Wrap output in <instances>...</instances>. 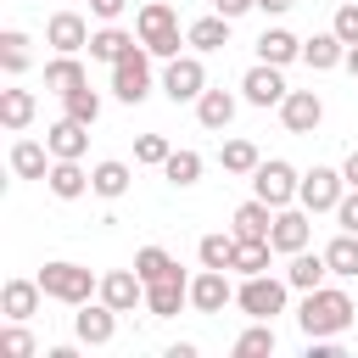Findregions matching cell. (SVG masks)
<instances>
[{
  "mask_svg": "<svg viewBox=\"0 0 358 358\" xmlns=\"http://www.w3.org/2000/svg\"><path fill=\"white\" fill-rule=\"evenodd\" d=\"M39 285H45V296H56V302H67V308H78V302H90V291H101V280H95L90 268L62 263V257L39 268Z\"/></svg>",
  "mask_w": 358,
  "mask_h": 358,
  "instance_id": "3957f363",
  "label": "cell"
},
{
  "mask_svg": "<svg viewBox=\"0 0 358 358\" xmlns=\"http://www.w3.org/2000/svg\"><path fill=\"white\" fill-rule=\"evenodd\" d=\"M241 95H246L252 106H280L291 90H285V78H280V67H274V62H257V67L241 78Z\"/></svg>",
  "mask_w": 358,
  "mask_h": 358,
  "instance_id": "30bf717a",
  "label": "cell"
},
{
  "mask_svg": "<svg viewBox=\"0 0 358 358\" xmlns=\"http://www.w3.org/2000/svg\"><path fill=\"white\" fill-rule=\"evenodd\" d=\"M252 6H257V0H213V11H224V17H229V22H235V17H241V11H252Z\"/></svg>",
  "mask_w": 358,
  "mask_h": 358,
  "instance_id": "f6af8a7d",
  "label": "cell"
},
{
  "mask_svg": "<svg viewBox=\"0 0 358 358\" xmlns=\"http://www.w3.org/2000/svg\"><path fill=\"white\" fill-rule=\"evenodd\" d=\"M45 185H50V196L78 201V196L90 190V173L78 168V157H56V162H50V173H45Z\"/></svg>",
  "mask_w": 358,
  "mask_h": 358,
  "instance_id": "e0dca14e",
  "label": "cell"
},
{
  "mask_svg": "<svg viewBox=\"0 0 358 358\" xmlns=\"http://www.w3.org/2000/svg\"><path fill=\"white\" fill-rule=\"evenodd\" d=\"M218 162H224V173H252L263 157H257V145H252V140H224Z\"/></svg>",
  "mask_w": 358,
  "mask_h": 358,
  "instance_id": "d590c367",
  "label": "cell"
},
{
  "mask_svg": "<svg viewBox=\"0 0 358 358\" xmlns=\"http://www.w3.org/2000/svg\"><path fill=\"white\" fill-rule=\"evenodd\" d=\"M78 84H90V78H84V62H78V56H67V50H62L56 62H45V90H56V95H73Z\"/></svg>",
  "mask_w": 358,
  "mask_h": 358,
  "instance_id": "d4e9b609",
  "label": "cell"
},
{
  "mask_svg": "<svg viewBox=\"0 0 358 358\" xmlns=\"http://www.w3.org/2000/svg\"><path fill=\"white\" fill-rule=\"evenodd\" d=\"M196 257H201V268H229L235 263V235H201Z\"/></svg>",
  "mask_w": 358,
  "mask_h": 358,
  "instance_id": "8d00e7d4",
  "label": "cell"
},
{
  "mask_svg": "<svg viewBox=\"0 0 358 358\" xmlns=\"http://www.w3.org/2000/svg\"><path fill=\"white\" fill-rule=\"evenodd\" d=\"M45 157H50V145H39V140H17V145H11V173H17V179H45V173H50Z\"/></svg>",
  "mask_w": 358,
  "mask_h": 358,
  "instance_id": "4316f807",
  "label": "cell"
},
{
  "mask_svg": "<svg viewBox=\"0 0 358 358\" xmlns=\"http://www.w3.org/2000/svg\"><path fill=\"white\" fill-rule=\"evenodd\" d=\"M347 73L358 78V45H347Z\"/></svg>",
  "mask_w": 358,
  "mask_h": 358,
  "instance_id": "c3c4849f",
  "label": "cell"
},
{
  "mask_svg": "<svg viewBox=\"0 0 358 358\" xmlns=\"http://www.w3.org/2000/svg\"><path fill=\"white\" fill-rule=\"evenodd\" d=\"M257 6H263V11H274V17H280V11H291V6H296V0H257Z\"/></svg>",
  "mask_w": 358,
  "mask_h": 358,
  "instance_id": "bcb514c9",
  "label": "cell"
},
{
  "mask_svg": "<svg viewBox=\"0 0 358 358\" xmlns=\"http://www.w3.org/2000/svg\"><path fill=\"white\" fill-rule=\"evenodd\" d=\"M162 173H168L173 185H196V179H201V157H196V151H173V157L162 162Z\"/></svg>",
  "mask_w": 358,
  "mask_h": 358,
  "instance_id": "f35d334b",
  "label": "cell"
},
{
  "mask_svg": "<svg viewBox=\"0 0 358 358\" xmlns=\"http://www.w3.org/2000/svg\"><path fill=\"white\" fill-rule=\"evenodd\" d=\"M336 224H341V229H352V235H358V185H352V190H347V196H341V201H336Z\"/></svg>",
  "mask_w": 358,
  "mask_h": 358,
  "instance_id": "7bdbcfd3",
  "label": "cell"
},
{
  "mask_svg": "<svg viewBox=\"0 0 358 358\" xmlns=\"http://www.w3.org/2000/svg\"><path fill=\"white\" fill-rule=\"evenodd\" d=\"M296 324L302 336H341L352 324V296L336 291V285H319V291H302V308H296Z\"/></svg>",
  "mask_w": 358,
  "mask_h": 358,
  "instance_id": "6da1fadb",
  "label": "cell"
},
{
  "mask_svg": "<svg viewBox=\"0 0 358 358\" xmlns=\"http://www.w3.org/2000/svg\"><path fill=\"white\" fill-rule=\"evenodd\" d=\"M0 352H6V358H34V352H39V347H34V336L22 330V319H11V324L0 330Z\"/></svg>",
  "mask_w": 358,
  "mask_h": 358,
  "instance_id": "ab89813d",
  "label": "cell"
},
{
  "mask_svg": "<svg viewBox=\"0 0 358 358\" xmlns=\"http://www.w3.org/2000/svg\"><path fill=\"white\" fill-rule=\"evenodd\" d=\"M268 252H274V241L268 235H235V274H268Z\"/></svg>",
  "mask_w": 358,
  "mask_h": 358,
  "instance_id": "7402d4cb",
  "label": "cell"
},
{
  "mask_svg": "<svg viewBox=\"0 0 358 358\" xmlns=\"http://www.w3.org/2000/svg\"><path fill=\"white\" fill-rule=\"evenodd\" d=\"M45 39H50L56 50H67V56H78V50L90 45V22H84L78 11H56V17L45 22Z\"/></svg>",
  "mask_w": 358,
  "mask_h": 358,
  "instance_id": "2e32d148",
  "label": "cell"
},
{
  "mask_svg": "<svg viewBox=\"0 0 358 358\" xmlns=\"http://www.w3.org/2000/svg\"><path fill=\"white\" fill-rule=\"evenodd\" d=\"M285 291H291V280L246 274L241 291H235V302H241V313H252V319H274V313H285Z\"/></svg>",
  "mask_w": 358,
  "mask_h": 358,
  "instance_id": "277c9868",
  "label": "cell"
},
{
  "mask_svg": "<svg viewBox=\"0 0 358 358\" xmlns=\"http://www.w3.org/2000/svg\"><path fill=\"white\" fill-rule=\"evenodd\" d=\"M134 45H140V39H134V34H123V28H112V22L90 34V56H95V62H123Z\"/></svg>",
  "mask_w": 358,
  "mask_h": 358,
  "instance_id": "603a6c76",
  "label": "cell"
},
{
  "mask_svg": "<svg viewBox=\"0 0 358 358\" xmlns=\"http://www.w3.org/2000/svg\"><path fill=\"white\" fill-rule=\"evenodd\" d=\"M185 302H190V280H185V274H179V268H173V274H162V280H151V285H145V308H151V313H157V319H168V313H179V308H185Z\"/></svg>",
  "mask_w": 358,
  "mask_h": 358,
  "instance_id": "5bb4252c",
  "label": "cell"
},
{
  "mask_svg": "<svg viewBox=\"0 0 358 358\" xmlns=\"http://www.w3.org/2000/svg\"><path fill=\"white\" fill-rule=\"evenodd\" d=\"M308 235H313V229H308V207H280V213H274V229H268L274 252H285V257H291V252H302V246H308Z\"/></svg>",
  "mask_w": 358,
  "mask_h": 358,
  "instance_id": "4fadbf2b",
  "label": "cell"
},
{
  "mask_svg": "<svg viewBox=\"0 0 358 358\" xmlns=\"http://www.w3.org/2000/svg\"><path fill=\"white\" fill-rule=\"evenodd\" d=\"M0 67L17 78V73H28V34L22 28H6L0 34Z\"/></svg>",
  "mask_w": 358,
  "mask_h": 358,
  "instance_id": "d6a6232c",
  "label": "cell"
},
{
  "mask_svg": "<svg viewBox=\"0 0 358 358\" xmlns=\"http://www.w3.org/2000/svg\"><path fill=\"white\" fill-rule=\"evenodd\" d=\"M101 302L117 308V313H134V308L145 302V280H140L134 268H112V274L101 280Z\"/></svg>",
  "mask_w": 358,
  "mask_h": 358,
  "instance_id": "8fae6325",
  "label": "cell"
},
{
  "mask_svg": "<svg viewBox=\"0 0 358 358\" xmlns=\"http://www.w3.org/2000/svg\"><path fill=\"white\" fill-rule=\"evenodd\" d=\"M341 196H347V173H336V168H313V173H302L296 201H302L308 213H336Z\"/></svg>",
  "mask_w": 358,
  "mask_h": 358,
  "instance_id": "52a82bcc",
  "label": "cell"
},
{
  "mask_svg": "<svg viewBox=\"0 0 358 358\" xmlns=\"http://www.w3.org/2000/svg\"><path fill=\"white\" fill-rule=\"evenodd\" d=\"M196 117H201V129H229V117H235V95H229V90H201Z\"/></svg>",
  "mask_w": 358,
  "mask_h": 358,
  "instance_id": "484cf974",
  "label": "cell"
},
{
  "mask_svg": "<svg viewBox=\"0 0 358 358\" xmlns=\"http://www.w3.org/2000/svg\"><path fill=\"white\" fill-rule=\"evenodd\" d=\"M39 296H45L39 280H6L0 308H6V319H34V313H39Z\"/></svg>",
  "mask_w": 358,
  "mask_h": 358,
  "instance_id": "d6986e66",
  "label": "cell"
},
{
  "mask_svg": "<svg viewBox=\"0 0 358 358\" xmlns=\"http://www.w3.org/2000/svg\"><path fill=\"white\" fill-rule=\"evenodd\" d=\"M173 268H179V263H173L162 246H140V252H134V274H140L145 285H151V280H162V274H173Z\"/></svg>",
  "mask_w": 358,
  "mask_h": 358,
  "instance_id": "74e56055",
  "label": "cell"
},
{
  "mask_svg": "<svg viewBox=\"0 0 358 358\" xmlns=\"http://www.w3.org/2000/svg\"><path fill=\"white\" fill-rule=\"evenodd\" d=\"M257 56H263V62H274V67H285V62H296V56H302V39H296L291 28H263Z\"/></svg>",
  "mask_w": 358,
  "mask_h": 358,
  "instance_id": "cb8c5ba5",
  "label": "cell"
},
{
  "mask_svg": "<svg viewBox=\"0 0 358 358\" xmlns=\"http://www.w3.org/2000/svg\"><path fill=\"white\" fill-rule=\"evenodd\" d=\"M263 352H274V324L268 319H257L252 330L235 336V358H263Z\"/></svg>",
  "mask_w": 358,
  "mask_h": 358,
  "instance_id": "836d02e7",
  "label": "cell"
},
{
  "mask_svg": "<svg viewBox=\"0 0 358 358\" xmlns=\"http://www.w3.org/2000/svg\"><path fill=\"white\" fill-rule=\"evenodd\" d=\"M123 6H129V0H90V11H95L101 22H117V17H123Z\"/></svg>",
  "mask_w": 358,
  "mask_h": 358,
  "instance_id": "ee69618b",
  "label": "cell"
},
{
  "mask_svg": "<svg viewBox=\"0 0 358 358\" xmlns=\"http://www.w3.org/2000/svg\"><path fill=\"white\" fill-rule=\"evenodd\" d=\"M62 117H78V123H95L101 117V95L90 84H78L73 95H62Z\"/></svg>",
  "mask_w": 358,
  "mask_h": 358,
  "instance_id": "e575fe53",
  "label": "cell"
},
{
  "mask_svg": "<svg viewBox=\"0 0 358 358\" xmlns=\"http://www.w3.org/2000/svg\"><path fill=\"white\" fill-rule=\"evenodd\" d=\"M280 117H285V129H291V134H313V129H319V117H324V101H319L313 90H291V95L280 101Z\"/></svg>",
  "mask_w": 358,
  "mask_h": 358,
  "instance_id": "7c38bea8",
  "label": "cell"
},
{
  "mask_svg": "<svg viewBox=\"0 0 358 358\" xmlns=\"http://www.w3.org/2000/svg\"><path fill=\"white\" fill-rule=\"evenodd\" d=\"M302 62H308L313 73H330V67L347 62V45L336 39V28H330V34H313V39H302Z\"/></svg>",
  "mask_w": 358,
  "mask_h": 358,
  "instance_id": "ffe728a7",
  "label": "cell"
},
{
  "mask_svg": "<svg viewBox=\"0 0 358 358\" xmlns=\"http://www.w3.org/2000/svg\"><path fill=\"white\" fill-rule=\"evenodd\" d=\"M229 302H235V285L224 280V268H201L190 280V308L196 313H224Z\"/></svg>",
  "mask_w": 358,
  "mask_h": 358,
  "instance_id": "9c48e42d",
  "label": "cell"
},
{
  "mask_svg": "<svg viewBox=\"0 0 358 358\" xmlns=\"http://www.w3.org/2000/svg\"><path fill=\"white\" fill-rule=\"evenodd\" d=\"M296 190H302V179H296L291 162L274 157V162H257V168H252V196H263L268 207H291Z\"/></svg>",
  "mask_w": 358,
  "mask_h": 358,
  "instance_id": "8992f818",
  "label": "cell"
},
{
  "mask_svg": "<svg viewBox=\"0 0 358 358\" xmlns=\"http://www.w3.org/2000/svg\"><path fill=\"white\" fill-rule=\"evenodd\" d=\"M324 274H330V263H324V252H291V263H285V280H291V291H319L324 285Z\"/></svg>",
  "mask_w": 358,
  "mask_h": 358,
  "instance_id": "ac0fdd59",
  "label": "cell"
},
{
  "mask_svg": "<svg viewBox=\"0 0 358 358\" xmlns=\"http://www.w3.org/2000/svg\"><path fill=\"white\" fill-rule=\"evenodd\" d=\"M73 330H78V341H90V347H106L112 341V330H117V308H106V302H78V319H73Z\"/></svg>",
  "mask_w": 358,
  "mask_h": 358,
  "instance_id": "9a60e30c",
  "label": "cell"
},
{
  "mask_svg": "<svg viewBox=\"0 0 358 358\" xmlns=\"http://www.w3.org/2000/svg\"><path fill=\"white\" fill-rule=\"evenodd\" d=\"M341 173H347V185H358V151L347 157V168H341Z\"/></svg>",
  "mask_w": 358,
  "mask_h": 358,
  "instance_id": "7dc6e473",
  "label": "cell"
},
{
  "mask_svg": "<svg viewBox=\"0 0 358 358\" xmlns=\"http://www.w3.org/2000/svg\"><path fill=\"white\" fill-rule=\"evenodd\" d=\"M129 179H134V173H129V162H95V168H90V190H95V196H106V201H112V196H123V190H129Z\"/></svg>",
  "mask_w": 358,
  "mask_h": 358,
  "instance_id": "4dcf8cb0",
  "label": "cell"
},
{
  "mask_svg": "<svg viewBox=\"0 0 358 358\" xmlns=\"http://www.w3.org/2000/svg\"><path fill=\"white\" fill-rule=\"evenodd\" d=\"M168 157H173V151H168V140H162V134H140V140H134V162H145V168H162Z\"/></svg>",
  "mask_w": 358,
  "mask_h": 358,
  "instance_id": "60d3db41",
  "label": "cell"
},
{
  "mask_svg": "<svg viewBox=\"0 0 358 358\" xmlns=\"http://www.w3.org/2000/svg\"><path fill=\"white\" fill-rule=\"evenodd\" d=\"M134 34H140V45H145L151 56H179V17H173V6H168V0L140 6Z\"/></svg>",
  "mask_w": 358,
  "mask_h": 358,
  "instance_id": "7a4b0ae2",
  "label": "cell"
},
{
  "mask_svg": "<svg viewBox=\"0 0 358 358\" xmlns=\"http://www.w3.org/2000/svg\"><path fill=\"white\" fill-rule=\"evenodd\" d=\"M324 263H330V274H358V235L341 229V235L324 246Z\"/></svg>",
  "mask_w": 358,
  "mask_h": 358,
  "instance_id": "1f68e13d",
  "label": "cell"
},
{
  "mask_svg": "<svg viewBox=\"0 0 358 358\" xmlns=\"http://www.w3.org/2000/svg\"><path fill=\"white\" fill-rule=\"evenodd\" d=\"M274 213H280V207H268L263 196L241 201V207H235V235H268V229H274Z\"/></svg>",
  "mask_w": 358,
  "mask_h": 358,
  "instance_id": "83f0119b",
  "label": "cell"
},
{
  "mask_svg": "<svg viewBox=\"0 0 358 358\" xmlns=\"http://www.w3.org/2000/svg\"><path fill=\"white\" fill-rule=\"evenodd\" d=\"M196 50H224L229 45V17L224 11H213V17H201V22H190V34H185Z\"/></svg>",
  "mask_w": 358,
  "mask_h": 358,
  "instance_id": "f1b7e54d",
  "label": "cell"
},
{
  "mask_svg": "<svg viewBox=\"0 0 358 358\" xmlns=\"http://www.w3.org/2000/svg\"><path fill=\"white\" fill-rule=\"evenodd\" d=\"M45 145H50V157H84V145H90V123H78V117H62V123H50Z\"/></svg>",
  "mask_w": 358,
  "mask_h": 358,
  "instance_id": "44dd1931",
  "label": "cell"
},
{
  "mask_svg": "<svg viewBox=\"0 0 358 358\" xmlns=\"http://www.w3.org/2000/svg\"><path fill=\"white\" fill-rule=\"evenodd\" d=\"M112 95L129 101V106H140L151 95V50L145 45H134L123 62H112Z\"/></svg>",
  "mask_w": 358,
  "mask_h": 358,
  "instance_id": "5b68a950",
  "label": "cell"
},
{
  "mask_svg": "<svg viewBox=\"0 0 358 358\" xmlns=\"http://www.w3.org/2000/svg\"><path fill=\"white\" fill-rule=\"evenodd\" d=\"M0 123H6L11 134H22V129L34 123V95H28V90H0Z\"/></svg>",
  "mask_w": 358,
  "mask_h": 358,
  "instance_id": "f546056e",
  "label": "cell"
},
{
  "mask_svg": "<svg viewBox=\"0 0 358 358\" xmlns=\"http://www.w3.org/2000/svg\"><path fill=\"white\" fill-rule=\"evenodd\" d=\"M162 90H168V101H173V106H179V101H201V90H207V67H201L196 56H168Z\"/></svg>",
  "mask_w": 358,
  "mask_h": 358,
  "instance_id": "ba28073f",
  "label": "cell"
},
{
  "mask_svg": "<svg viewBox=\"0 0 358 358\" xmlns=\"http://www.w3.org/2000/svg\"><path fill=\"white\" fill-rule=\"evenodd\" d=\"M330 28H336V39H341V45H358V6H341Z\"/></svg>",
  "mask_w": 358,
  "mask_h": 358,
  "instance_id": "b9f144b4",
  "label": "cell"
}]
</instances>
